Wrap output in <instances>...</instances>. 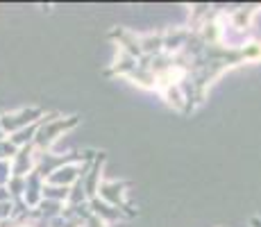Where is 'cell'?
Masks as SVG:
<instances>
[{
	"label": "cell",
	"instance_id": "7a4b0ae2",
	"mask_svg": "<svg viewBox=\"0 0 261 227\" xmlns=\"http://www.w3.org/2000/svg\"><path fill=\"white\" fill-rule=\"evenodd\" d=\"M16 153H18V148H16V145H14L9 139H3V141H0V161H3V159H9V161H12L14 157H16Z\"/></svg>",
	"mask_w": 261,
	"mask_h": 227
},
{
	"label": "cell",
	"instance_id": "5b68a950",
	"mask_svg": "<svg viewBox=\"0 0 261 227\" xmlns=\"http://www.w3.org/2000/svg\"><path fill=\"white\" fill-rule=\"evenodd\" d=\"M0 114H3V112H0ZM3 139H7V134H5V132H3V128H0V141H3Z\"/></svg>",
	"mask_w": 261,
	"mask_h": 227
},
{
	"label": "cell",
	"instance_id": "277c9868",
	"mask_svg": "<svg viewBox=\"0 0 261 227\" xmlns=\"http://www.w3.org/2000/svg\"><path fill=\"white\" fill-rule=\"evenodd\" d=\"M9 200V191H7V186H0V203H7Z\"/></svg>",
	"mask_w": 261,
	"mask_h": 227
},
{
	"label": "cell",
	"instance_id": "3957f363",
	"mask_svg": "<svg viewBox=\"0 0 261 227\" xmlns=\"http://www.w3.org/2000/svg\"><path fill=\"white\" fill-rule=\"evenodd\" d=\"M9 178H12V161L3 159L0 161V186H7Z\"/></svg>",
	"mask_w": 261,
	"mask_h": 227
},
{
	"label": "cell",
	"instance_id": "6da1fadb",
	"mask_svg": "<svg viewBox=\"0 0 261 227\" xmlns=\"http://www.w3.org/2000/svg\"><path fill=\"white\" fill-rule=\"evenodd\" d=\"M41 118H43V109H39V107H25L16 114L3 112L0 114V128H3L5 134H14V132H18V130L28 128V125L37 123V120H41Z\"/></svg>",
	"mask_w": 261,
	"mask_h": 227
}]
</instances>
